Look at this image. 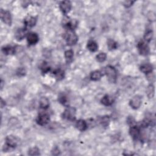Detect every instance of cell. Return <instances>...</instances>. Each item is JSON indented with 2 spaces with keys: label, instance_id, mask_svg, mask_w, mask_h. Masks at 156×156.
<instances>
[{
  "label": "cell",
  "instance_id": "cell-1",
  "mask_svg": "<svg viewBox=\"0 0 156 156\" xmlns=\"http://www.w3.org/2000/svg\"><path fill=\"white\" fill-rule=\"evenodd\" d=\"M63 38L66 40L67 44L68 46H73L77 43L78 41V37L74 31L67 30L63 34Z\"/></svg>",
  "mask_w": 156,
  "mask_h": 156
},
{
  "label": "cell",
  "instance_id": "cell-2",
  "mask_svg": "<svg viewBox=\"0 0 156 156\" xmlns=\"http://www.w3.org/2000/svg\"><path fill=\"white\" fill-rule=\"evenodd\" d=\"M104 73L106 75L108 80L110 82L115 83L116 81L117 71L116 69L111 66L108 65L104 68Z\"/></svg>",
  "mask_w": 156,
  "mask_h": 156
},
{
  "label": "cell",
  "instance_id": "cell-3",
  "mask_svg": "<svg viewBox=\"0 0 156 156\" xmlns=\"http://www.w3.org/2000/svg\"><path fill=\"white\" fill-rule=\"evenodd\" d=\"M76 110L75 108L69 107L67 108L62 114V118L70 121H74L76 118Z\"/></svg>",
  "mask_w": 156,
  "mask_h": 156
},
{
  "label": "cell",
  "instance_id": "cell-4",
  "mask_svg": "<svg viewBox=\"0 0 156 156\" xmlns=\"http://www.w3.org/2000/svg\"><path fill=\"white\" fill-rule=\"evenodd\" d=\"M37 123L40 126L47 125L49 121V116L47 113H40L36 120Z\"/></svg>",
  "mask_w": 156,
  "mask_h": 156
},
{
  "label": "cell",
  "instance_id": "cell-5",
  "mask_svg": "<svg viewBox=\"0 0 156 156\" xmlns=\"http://www.w3.org/2000/svg\"><path fill=\"white\" fill-rule=\"evenodd\" d=\"M0 16H1V19L2 20V21L6 24L8 26H10L12 24V17L9 11L1 9Z\"/></svg>",
  "mask_w": 156,
  "mask_h": 156
},
{
  "label": "cell",
  "instance_id": "cell-6",
  "mask_svg": "<svg viewBox=\"0 0 156 156\" xmlns=\"http://www.w3.org/2000/svg\"><path fill=\"white\" fill-rule=\"evenodd\" d=\"M139 53L142 56H147L149 53V47L146 42L140 41L137 44Z\"/></svg>",
  "mask_w": 156,
  "mask_h": 156
},
{
  "label": "cell",
  "instance_id": "cell-7",
  "mask_svg": "<svg viewBox=\"0 0 156 156\" xmlns=\"http://www.w3.org/2000/svg\"><path fill=\"white\" fill-rule=\"evenodd\" d=\"M141 97L140 95H135L129 102V105L133 109H138L141 105Z\"/></svg>",
  "mask_w": 156,
  "mask_h": 156
},
{
  "label": "cell",
  "instance_id": "cell-8",
  "mask_svg": "<svg viewBox=\"0 0 156 156\" xmlns=\"http://www.w3.org/2000/svg\"><path fill=\"white\" fill-rule=\"evenodd\" d=\"M140 127L136 125L131 126V128L129 129V134L134 140H138L139 139H140Z\"/></svg>",
  "mask_w": 156,
  "mask_h": 156
},
{
  "label": "cell",
  "instance_id": "cell-9",
  "mask_svg": "<svg viewBox=\"0 0 156 156\" xmlns=\"http://www.w3.org/2000/svg\"><path fill=\"white\" fill-rule=\"evenodd\" d=\"M18 140L14 135H8L6 138V145L9 148H14L17 146Z\"/></svg>",
  "mask_w": 156,
  "mask_h": 156
},
{
  "label": "cell",
  "instance_id": "cell-10",
  "mask_svg": "<svg viewBox=\"0 0 156 156\" xmlns=\"http://www.w3.org/2000/svg\"><path fill=\"white\" fill-rule=\"evenodd\" d=\"M60 9L64 15H67L71 9V3L70 1H63L60 3Z\"/></svg>",
  "mask_w": 156,
  "mask_h": 156
},
{
  "label": "cell",
  "instance_id": "cell-11",
  "mask_svg": "<svg viewBox=\"0 0 156 156\" xmlns=\"http://www.w3.org/2000/svg\"><path fill=\"white\" fill-rule=\"evenodd\" d=\"M26 38L28 44L31 45L36 44L39 40V37L38 34L36 33V32H29L26 36Z\"/></svg>",
  "mask_w": 156,
  "mask_h": 156
},
{
  "label": "cell",
  "instance_id": "cell-12",
  "mask_svg": "<svg viewBox=\"0 0 156 156\" xmlns=\"http://www.w3.org/2000/svg\"><path fill=\"white\" fill-rule=\"evenodd\" d=\"M27 30H28V29H26V28L18 29L16 31L15 34V37L17 40L18 41L22 40L26 37V36H27V35L28 34V33H27Z\"/></svg>",
  "mask_w": 156,
  "mask_h": 156
},
{
  "label": "cell",
  "instance_id": "cell-13",
  "mask_svg": "<svg viewBox=\"0 0 156 156\" xmlns=\"http://www.w3.org/2000/svg\"><path fill=\"white\" fill-rule=\"evenodd\" d=\"M24 24L26 28L34 27L37 23V18L34 17H29L24 20Z\"/></svg>",
  "mask_w": 156,
  "mask_h": 156
},
{
  "label": "cell",
  "instance_id": "cell-14",
  "mask_svg": "<svg viewBox=\"0 0 156 156\" xmlns=\"http://www.w3.org/2000/svg\"><path fill=\"white\" fill-rule=\"evenodd\" d=\"M76 127L80 131H84L87 129L88 126L87 122L84 120H79L76 123Z\"/></svg>",
  "mask_w": 156,
  "mask_h": 156
},
{
  "label": "cell",
  "instance_id": "cell-15",
  "mask_svg": "<svg viewBox=\"0 0 156 156\" xmlns=\"http://www.w3.org/2000/svg\"><path fill=\"white\" fill-rule=\"evenodd\" d=\"M77 26V22L75 20H68L67 22L64 23V27L67 30L74 31Z\"/></svg>",
  "mask_w": 156,
  "mask_h": 156
},
{
  "label": "cell",
  "instance_id": "cell-16",
  "mask_svg": "<svg viewBox=\"0 0 156 156\" xmlns=\"http://www.w3.org/2000/svg\"><path fill=\"white\" fill-rule=\"evenodd\" d=\"M140 70L143 73L148 75L149 73H153V67L152 65L149 63H145L142 65L140 67Z\"/></svg>",
  "mask_w": 156,
  "mask_h": 156
},
{
  "label": "cell",
  "instance_id": "cell-17",
  "mask_svg": "<svg viewBox=\"0 0 156 156\" xmlns=\"http://www.w3.org/2000/svg\"><path fill=\"white\" fill-rule=\"evenodd\" d=\"M101 102L106 106H110L114 103V100L111 96L106 95L101 99Z\"/></svg>",
  "mask_w": 156,
  "mask_h": 156
},
{
  "label": "cell",
  "instance_id": "cell-18",
  "mask_svg": "<svg viewBox=\"0 0 156 156\" xmlns=\"http://www.w3.org/2000/svg\"><path fill=\"white\" fill-rule=\"evenodd\" d=\"M1 50L3 53L6 55L14 54L16 53L15 47H13L12 46H6V47H3Z\"/></svg>",
  "mask_w": 156,
  "mask_h": 156
},
{
  "label": "cell",
  "instance_id": "cell-19",
  "mask_svg": "<svg viewBox=\"0 0 156 156\" xmlns=\"http://www.w3.org/2000/svg\"><path fill=\"white\" fill-rule=\"evenodd\" d=\"M102 75H103L101 71H98V70L94 71L90 74V79L91 80H92L93 81H99L101 78Z\"/></svg>",
  "mask_w": 156,
  "mask_h": 156
},
{
  "label": "cell",
  "instance_id": "cell-20",
  "mask_svg": "<svg viewBox=\"0 0 156 156\" xmlns=\"http://www.w3.org/2000/svg\"><path fill=\"white\" fill-rule=\"evenodd\" d=\"M87 48L91 52H96L98 49V45L94 40H89L87 43Z\"/></svg>",
  "mask_w": 156,
  "mask_h": 156
},
{
  "label": "cell",
  "instance_id": "cell-21",
  "mask_svg": "<svg viewBox=\"0 0 156 156\" xmlns=\"http://www.w3.org/2000/svg\"><path fill=\"white\" fill-rule=\"evenodd\" d=\"M39 106L40 108L47 109L49 106V101L46 97H42L39 101Z\"/></svg>",
  "mask_w": 156,
  "mask_h": 156
},
{
  "label": "cell",
  "instance_id": "cell-22",
  "mask_svg": "<svg viewBox=\"0 0 156 156\" xmlns=\"http://www.w3.org/2000/svg\"><path fill=\"white\" fill-rule=\"evenodd\" d=\"M107 47L109 50H114L118 48V43L112 39H109L107 41Z\"/></svg>",
  "mask_w": 156,
  "mask_h": 156
},
{
  "label": "cell",
  "instance_id": "cell-23",
  "mask_svg": "<svg viewBox=\"0 0 156 156\" xmlns=\"http://www.w3.org/2000/svg\"><path fill=\"white\" fill-rule=\"evenodd\" d=\"M155 89L153 84L149 85L146 89V94L149 98H153L154 96Z\"/></svg>",
  "mask_w": 156,
  "mask_h": 156
},
{
  "label": "cell",
  "instance_id": "cell-24",
  "mask_svg": "<svg viewBox=\"0 0 156 156\" xmlns=\"http://www.w3.org/2000/svg\"><path fill=\"white\" fill-rule=\"evenodd\" d=\"M54 75L58 81H61L65 77L64 71L61 69L56 70L54 72Z\"/></svg>",
  "mask_w": 156,
  "mask_h": 156
},
{
  "label": "cell",
  "instance_id": "cell-25",
  "mask_svg": "<svg viewBox=\"0 0 156 156\" xmlns=\"http://www.w3.org/2000/svg\"><path fill=\"white\" fill-rule=\"evenodd\" d=\"M74 56V52L73 50L69 49L65 52V57L66 58V61L67 62H70L72 61Z\"/></svg>",
  "mask_w": 156,
  "mask_h": 156
},
{
  "label": "cell",
  "instance_id": "cell-26",
  "mask_svg": "<svg viewBox=\"0 0 156 156\" xmlns=\"http://www.w3.org/2000/svg\"><path fill=\"white\" fill-rule=\"evenodd\" d=\"M153 31L152 30H148L144 36V40L146 42H150L153 38Z\"/></svg>",
  "mask_w": 156,
  "mask_h": 156
},
{
  "label": "cell",
  "instance_id": "cell-27",
  "mask_svg": "<svg viewBox=\"0 0 156 156\" xmlns=\"http://www.w3.org/2000/svg\"><path fill=\"white\" fill-rule=\"evenodd\" d=\"M96 61L99 62H104L107 58V54L105 53H100L96 56Z\"/></svg>",
  "mask_w": 156,
  "mask_h": 156
},
{
  "label": "cell",
  "instance_id": "cell-28",
  "mask_svg": "<svg viewBox=\"0 0 156 156\" xmlns=\"http://www.w3.org/2000/svg\"><path fill=\"white\" fill-rule=\"evenodd\" d=\"M110 122V118L109 116H102L100 120V123L104 127H107Z\"/></svg>",
  "mask_w": 156,
  "mask_h": 156
},
{
  "label": "cell",
  "instance_id": "cell-29",
  "mask_svg": "<svg viewBox=\"0 0 156 156\" xmlns=\"http://www.w3.org/2000/svg\"><path fill=\"white\" fill-rule=\"evenodd\" d=\"M28 154L30 155H38L40 154V150L37 147H33L29 149Z\"/></svg>",
  "mask_w": 156,
  "mask_h": 156
},
{
  "label": "cell",
  "instance_id": "cell-30",
  "mask_svg": "<svg viewBox=\"0 0 156 156\" xmlns=\"http://www.w3.org/2000/svg\"><path fill=\"white\" fill-rule=\"evenodd\" d=\"M58 100L61 104H62L63 105H65L68 102L67 97L65 95H64V94H61L59 96H58Z\"/></svg>",
  "mask_w": 156,
  "mask_h": 156
},
{
  "label": "cell",
  "instance_id": "cell-31",
  "mask_svg": "<svg viewBox=\"0 0 156 156\" xmlns=\"http://www.w3.org/2000/svg\"><path fill=\"white\" fill-rule=\"evenodd\" d=\"M40 69H41L43 73H47L50 70L49 67L47 63L45 62H43V63L42 64V65L40 67Z\"/></svg>",
  "mask_w": 156,
  "mask_h": 156
},
{
  "label": "cell",
  "instance_id": "cell-32",
  "mask_svg": "<svg viewBox=\"0 0 156 156\" xmlns=\"http://www.w3.org/2000/svg\"><path fill=\"white\" fill-rule=\"evenodd\" d=\"M17 75L20 77L24 76L26 75L25 69L24 68H18L17 71Z\"/></svg>",
  "mask_w": 156,
  "mask_h": 156
},
{
  "label": "cell",
  "instance_id": "cell-33",
  "mask_svg": "<svg viewBox=\"0 0 156 156\" xmlns=\"http://www.w3.org/2000/svg\"><path fill=\"white\" fill-rule=\"evenodd\" d=\"M127 124L131 126H134L135 123V119L133 118V116H129L127 120Z\"/></svg>",
  "mask_w": 156,
  "mask_h": 156
},
{
  "label": "cell",
  "instance_id": "cell-34",
  "mask_svg": "<svg viewBox=\"0 0 156 156\" xmlns=\"http://www.w3.org/2000/svg\"><path fill=\"white\" fill-rule=\"evenodd\" d=\"M60 149H58V148L57 147H55L53 149V151H52V154L53 155H59L60 154Z\"/></svg>",
  "mask_w": 156,
  "mask_h": 156
},
{
  "label": "cell",
  "instance_id": "cell-35",
  "mask_svg": "<svg viewBox=\"0 0 156 156\" xmlns=\"http://www.w3.org/2000/svg\"><path fill=\"white\" fill-rule=\"evenodd\" d=\"M134 3V1H127L124 2V6L126 8H130L131 6H132V4Z\"/></svg>",
  "mask_w": 156,
  "mask_h": 156
},
{
  "label": "cell",
  "instance_id": "cell-36",
  "mask_svg": "<svg viewBox=\"0 0 156 156\" xmlns=\"http://www.w3.org/2000/svg\"><path fill=\"white\" fill-rule=\"evenodd\" d=\"M5 105H6L5 101H4V100L3 99H1V108H3L4 106H5Z\"/></svg>",
  "mask_w": 156,
  "mask_h": 156
}]
</instances>
